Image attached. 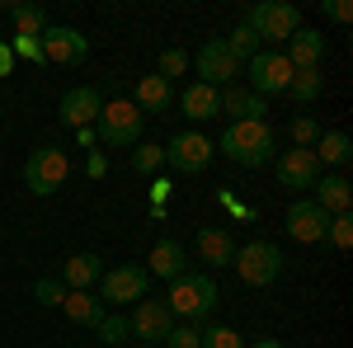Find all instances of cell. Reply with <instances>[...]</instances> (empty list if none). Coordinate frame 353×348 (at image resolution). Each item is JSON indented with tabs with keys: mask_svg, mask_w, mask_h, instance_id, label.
<instances>
[{
	"mask_svg": "<svg viewBox=\"0 0 353 348\" xmlns=\"http://www.w3.org/2000/svg\"><path fill=\"white\" fill-rule=\"evenodd\" d=\"M198 264H208V273H217L236 259V240H231V231L226 226H198Z\"/></svg>",
	"mask_w": 353,
	"mask_h": 348,
	"instance_id": "e0dca14e",
	"label": "cell"
},
{
	"mask_svg": "<svg viewBox=\"0 0 353 348\" xmlns=\"http://www.w3.org/2000/svg\"><path fill=\"white\" fill-rule=\"evenodd\" d=\"M99 108H104V99H99L94 85H71V90L61 94V104H57V118L76 132V127H94Z\"/></svg>",
	"mask_w": 353,
	"mask_h": 348,
	"instance_id": "4fadbf2b",
	"label": "cell"
},
{
	"mask_svg": "<svg viewBox=\"0 0 353 348\" xmlns=\"http://www.w3.org/2000/svg\"><path fill=\"white\" fill-rule=\"evenodd\" d=\"M226 52L236 57V61H250V57L259 52V38H254V33H250L245 24H236L231 33H226Z\"/></svg>",
	"mask_w": 353,
	"mask_h": 348,
	"instance_id": "f546056e",
	"label": "cell"
},
{
	"mask_svg": "<svg viewBox=\"0 0 353 348\" xmlns=\"http://www.w3.org/2000/svg\"><path fill=\"white\" fill-rule=\"evenodd\" d=\"M288 85H292V66H288L283 52H264L259 48L250 57V94L269 99V94H288Z\"/></svg>",
	"mask_w": 353,
	"mask_h": 348,
	"instance_id": "30bf717a",
	"label": "cell"
},
{
	"mask_svg": "<svg viewBox=\"0 0 353 348\" xmlns=\"http://www.w3.org/2000/svg\"><path fill=\"white\" fill-rule=\"evenodd\" d=\"M132 348H151V344H132Z\"/></svg>",
	"mask_w": 353,
	"mask_h": 348,
	"instance_id": "ee69618b",
	"label": "cell"
},
{
	"mask_svg": "<svg viewBox=\"0 0 353 348\" xmlns=\"http://www.w3.org/2000/svg\"><path fill=\"white\" fill-rule=\"evenodd\" d=\"M170 179H161V174H156V179H151V207H165V198H170Z\"/></svg>",
	"mask_w": 353,
	"mask_h": 348,
	"instance_id": "ab89813d",
	"label": "cell"
},
{
	"mask_svg": "<svg viewBox=\"0 0 353 348\" xmlns=\"http://www.w3.org/2000/svg\"><path fill=\"white\" fill-rule=\"evenodd\" d=\"M179 108H184V118L189 123H208V118H221V90H212V85L193 81L184 94H179Z\"/></svg>",
	"mask_w": 353,
	"mask_h": 348,
	"instance_id": "7402d4cb",
	"label": "cell"
},
{
	"mask_svg": "<svg viewBox=\"0 0 353 348\" xmlns=\"http://www.w3.org/2000/svg\"><path fill=\"white\" fill-rule=\"evenodd\" d=\"M311 156H316V165H334V170H344V165L353 161L349 132H321V136H316V146H311Z\"/></svg>",
	"mask_w": 353,
	"mask_h": 348,
	"instance_id": "d4e9b609",
	"label": "cell"
},
{
	"mask_svg": "<svg viewBox=\"0 0 353 348\" xmlns=\"http://www.w3.org/2000/svg\"><path fill=\"white\" fill-rule=\"evenodd\" d=\"M217 278L212 273H179L174 283H170V296H165V306H170V316H179V320H208L212 311H217Z\"/></svg>",
	"mask_w": 353,
	"mask_h": 348,
	"instance_id": "7a4b0ae2",
	"label": "cell"
},
{
	"mask_svg": "<svg viewBox=\"0 0 353 348\" xmlns=\"http://www.w3.org/2000/svg\"><path fill=\"white\" fill-rule=\"evenodd\" d=\"M161 151H165V165H174V174H203L212 165V156H217L212 136H203V132H174Z\"/></svg>",
	"mask_w": 353,
	"mask_h": 348,
	"instance_id": "ba28073f",
	"label": "cell"
},
{
	"mask_svg": "<svg viewBox=\"0 0 353 348\" xmlns=\"http://www.w3.org/2000/svg\"><path fill=\"white\" fill-rule=\"evenodd\" d=\"M184 71H189V52L165 48V52H161V66H156V76H161V81H174V76H184Z\"/></svg>",
	"mask_w": 353,
	"mask_h": 348,
	"instance_id": "1f68e13d",
	"label": "cell"
},
{
	"mask_svg": "<svg viewBox=\"0 0 353 348\" xmlns=\"http://www.w3.org/2000/svg\"><path fill=\"white\" fill-rule=\"evenodd\" d=\"M61 311H66V320H71V325H85V329H99V320L109 316L104 301H99L94 292H66V296H61Z\"/></svg>",
	"mask_w": 353,
	"mask_h": 348,
	"instance_id": "cb8c5ba5",
	"label": "cell"
},
{
	"mask_svg": "<svg viewBox=\"0 0 353 348\" xmlns=\"http://www.w3.org/2000/svg\"><path fill=\"white\" fill-rule=\"evenodd\" d=\"M76 141H81V146H94L99 136H94V127H76Z\"/></svg>",
	"mask_w": 353,
	"mask_h": 348,
	"instance_id": "b9f144b4",
	"label": "cell"
},
{
	"mask_svg": "<svg viewBox=\"0 0 353 348\" xmlns=\"http://www.w3.org/2000/svg\"><path fill=\"white\" fill-rule=\"evenodd\" d=\"M146 273L151 278H165V283H174L179 273H189V254H184V245L179 240H156L151 245V259H146Z\"/></svg>",
	"mask_w": 353,
	"mask_h": 348,
	"instance_id": "ffe728a7",
	"label": "cell"
},
{
	"mask_svg": "<svg viewBox=\"0 0 353 348\" xmlns=\"http://www.w3.org/2000/svg\"><path fill=\"white\" fill-rule=\"evenodd\" d=\"M325 240L334 245V249H349V245H353V216H349V212L330 216V226H325Z\"/></svg>",
	"mask_w": 353,
	"mask_h": 348,
	"instance_id": "4dcf8cb0",
	"label": "cell"
},
{
	"mask_svg": "<svg viewBox=\"0 0 353 348\" xmlns=\"http://www.w3.org/2000/svg\"><path fill=\"white\" fill-rule=\"evenodd\" d=\"M316 136H321V123L301 113L297 123H292V146H301V151H311V146H316Z\"/></svg>",
	"mask_w": 353,
	"mask_h": 348,
	"instance_id": "e575fe53",
	"label": "cell"
},
{
	"mask_svg": "<svg viewBox=\"0 0 353 348\" xmlns=\"http://www.w3.org/2000/svg\"><path fill=\"white\" fill-rule=\"evenodd\" d=\"M38 43H43V61H57V66H81L90 57V38L71 24H48Z\"/></svg>",
	"mask_w": 353,
	"mask_h": 348,
	"instance_id": "7c38bea8",
	"label": "cell"
},
{
	"mask_svg": "<svg viewBox=\"0 0 353 348\" xmlns=\"http://www.w3.org/2000/svg\"><path fill=\"white\" fill-rule=\"evenodd\" d=\"M85 174H90V179H104V174H109V156H104V151H90V161H85Z\"/></svg>",
	"mask_w": 353,
	"mask_h": 348,
	"instance_id": "f35d334b",
	"label": "cell"
},
{
	"mask_svg": "<svg viewBox=\"0 0 353 348\" xmlns=\"http://www.w3.org/2000/svg\"><path fill=\"white\" fill-rule=\"evenodd\" d=\"M259 43H288L292 33L301 28V10L297 5H288V0H259V5H250L241 19Z\"/></svg>",
	"mask_w": 353,
	"mask_h": 348,
	"instance_id": "3957f363",
	"label": "cell"
},
{
	"mask_svg": "<svg viewBox=\"0 0 353 348\" xmlns=\"http://www.w3.org/2000/svg\"><path fill=\"white\" fill-rule=\"evenodd\" d=\"M161 165H165V151L156 146V141H137V151H132L137 174H161Z\"/></svg>",
	"mask_w": 353,
	"mask_h": 348,
	"instance_id": "f1b7e54d",
	"label": "cell"
},
{
	"mask_svg": "<svg viewBox=\"0 0 353 348\" xmlns=\"http://www.w3.org/2000/svg\"><path fill=\"white\" fill-rule=\"evenodd\" d=\"M245 348H288V344H283V339H250Z\"/></svg>",
	"mask_w": 353,
	"mask_h": 348,
	"instance_id": "7bdbcfd3",
	"label": "cell"
},
{
	"mask_svg": "<svg viewBox=\"0 0 353 348\" xmlns=\"http://www.w3.org/2000/svg\"><path fill=\"white\" fill-rule=\"evenodd\" d=\"M61 296H66L61 278H38V283H33V301H38V306H61Z\"/></svg>",
	"mask_w": 353,
	"mask_h": 348,
	"instance_id": "836d02e7",
	"label": "cell"
},
{
	"mask_svg": "<svg viewBox=\"0 0 353 348\" xmlns=\"http://www.w3.org/2000/svg\"><path fill=\"white\" fill-rule=\"evenodd\" d=\"M128 329L137 334V344L161 348L165 334L174 329V316H170V306H165V301H156V296H141V301L132 306V316H128Z\"/></svg>",
	"mask_w": 353,
	"mask_h": 348,
	"instance_id": "8fae6325",
	"label": "cell"
},
{
	"mask_svg": "<svg viewBox=\"0 0 353 348\" xmlns=\"http://www.w3.org/2000/svg\"><path fill=\"white\" fill-rule=\"evenodd\" d=\"M311 203L321 207L325 216H339V212H349L353 207V188L344 174H321L316 184H311Z\"/></svg>",
	"mask_w": 353,
	"mask_h": 348,
	"instance_id": "ac0fdd59",
	"label": "cell"
},
{
	"mask_svg": "<svg viewBox=\"0 0 353 348\" xmlns=\"http://www.w3.org/2000/svg\"><path fill=\"white\" fill-rule=\"evenodd\" d=\"M141 127H146V118L137 113L132 99H109V104L99 108V118H94V136L113 146V151H128L141 141Z\"/></svg>",
	"mask_w": 353,
	"mask_h": 348,
	"instance_id": "277c9868",
	"label": "cell"
},
{
	"mask_svg": "<svg viewBox=\"0 0 353 348\" xmlns=\"http://www.w3.org/2000/svg\"><path fill=\"white\" fill-rule=\"evenodd\" d=\"M273 174H278L283 188H311L316 179H321V165H316L311 151L292 146V151H278V156H273Z\"/></svg>",
	"mask_w": 353,
	"mask_h": 348,
	"instance_id": "5bb4252c",
	"label": "cell"
},
{
	"mask_svg": "<svg viewBox=\"0 0 353 348\" xmlns=\"http://www.w3.org/2000/svg\"><path fill=\"white\" fill-rule=\"evenodd\" d=\"M141 296H151V273L137 264H118V268H104L99 278V301L109 306H137Z\"/></svg>",
	"mask_w": 353,
	"mask_h": 348,
	"instance_id": "52a82bcc",
	"label": "cell"
},
{
	"mask_svg": "<svg viewBox=\"0 0 353 348\" xmlns=\"http://www.w3.org/2000/svg\"><path fill=\"white\" fill-rule=\"evenodd\" d=\"M217 151L245 170H264L278 156V132L269 123H226V132L217 136Z\"/></svg>",
	"mask_w": 353,
	"mask_h": 348,
	"instance_id": "6da1fadb",
	"label": "cell"
},
{
	"mask_svg": "<svg viewBox=\"0 0 353 348\" xmlns=\"http://www.w3.org/2000/svg\"><path fill=\"white\" fill-rule=\"evenodd\" d=\"M231 268L241 273L245 287H269V283H278V273H283V249L273 240H250V245L236 249Z\"/></svg>",
	"mask_w": 353,
	"mask_h": 348,
	"instance_id": "8992f818",
	"label": "cell"
},
{
	"mask_svg": "<svg viewBox=\"0 0 353 348\" xmlns=\"http://www.w3.org/2000/svg\"><path fill=\"white\" fill-rule=\"evenodd\" d=\"M14 71V52H10V43H0V76H10Z\"/></svg>",
	"mask_w": 353,
	"mask_h": 348,
	"instance_id": "60d3db41",
	"label": "cell"
},
{
	"mask_svg": "<svg viewBox=\"0 0 353 348\" xmlns=\"http://www.w3.org/2000/svg\"><path fill=\"white\" fill-rule=\"evenodd\" d=\"M321 10H325L334 24H349V19H353V5H349V0H321Z\"/></svg>",
	"mask_w": 353,
	"mask_h": 348,
	"instance_id": "74e56055",
	"label": "cell"
},
{
	"mask_svg": "<svg viewBox=\"0 0 353 348\" xmlns=\"http://www.w3.org/2000/svg\"><path fill=\"white\" fill-rule=\"evenodd\" d=\"M165 348H198V329H193V325H174V329L165 334Z\"/></svg>",
	"mask_w": 353,
	"mask_h": 348,
	"instance_id": "8d00e7d4",
	"label": "cell"
},
{
	"mask_svg": "<svg viewBox=\"0 0 353 348\" xmlns=\"http://www.w3.org/2000/svg\"><path fill=\"white\" fill-rule=\"evenodd\" d=\"M288 66L292 71H321V61H325V33H316V28L301 24L292 38H288Z\"/></svg>",
	"mask_w": 353,
	"mask_h": 348,
	"instance_id": "2e32d148",
	"label": "cell"
},
{
	"mask_svg": "<svg viewBox=\"0 0 353 348\" xmlns=\"http://www.w3.org/2000/svg\"><path fill=\"white\" fill-rule=\"evenodd\" d=\"M221 113H226L231 123H264L269 104H264L259 94H250L245 85H226V90H221Z\"/></svg>",
	"mask_w": 353,
	"mask_h": 348,
	"instance_id": "44dd1931",
	"label": "cell"
},
{
	"mask_svg": "<svg viewBox=\"0 0 353 348\" xmlns=\"http://www.w3.org/2000/svg\"><path fill=\"white\" fill-rule=\"evenodd\" d=\"M99 278H104V259H99V254H90V249L71 254V259L61 264V287H66V292H90Z\"/></svg>",
	"mask_w": 353,
	"mask_h": 348,
	"instance_id": "d6986e66",
	"label": "cell"
},
{
	"mask_svg": "<svg viewBox=\"0 0 353 348\" xmlns=\"http://www.w3.org/2000/svg\"><path fill=\"white\" fill-rule=\"evenodd\" d=\"M137 113L146 118V113H170L174 108V85L170 81H161V76H141L137 81Z\"/></svg>",
	"mask_w": 353,
	"mask_h": 348,
	"instance_id": "603a6c76",
	"label": "cell"
},
{
	"mask_svg": "<svg viewBox=\"0 0 353 348\" xmlns=\"http://www.w3.org/2000/svg\"><path fill=\"white\" fill-rule=\"evenodd\" d=\"M288 94H292L297 104H316V99L325 94V76H321V71H292Z\"/></svg>",
	"mask_w": 353,
	"mask_h": 348,
	"instance_id": "4316f807",
	"label": "cell"
},
{
	"mask_svg": "<svg viewBox=\"0 0 353 348\" xmlns=\"http://www.w3.org/2000/svg\"><path fill=\"white\" fill-rule=\"evenodd\" d=\"M198 348H245V339L231 325H208V329H198Z\"/></svg>",
	"mask_w": 353,
	"mask_h": 348,
	"instance_id": "83f0119b",
	"label": "cell"
},
{
	"mask_svg": "<svg viewBox=\"0 0 353 348\" xmlns=\"http://www.w3.org/2000/svg\"><path fill=\"white\" fill-rule=\"evenodd\" d=\"M94 334H99V344H123V339H128L132 329H128V316H104Z\"/></svg>",
	"mask_w": 353,
	"mask_h": 348,
	"instance_id": "d6a6232c",
	"label": "cell"
},
{
	"mask_svg": "<svg viewBox=\"0 0 353 348\" xmlns=\"http://www.w3.org/2000/svg\"><path fill=\"white\" fill-rule=\"evenodd\" d=\"M325 226L330 216L311 203V198H297V203H288V236L297 245H321L325 240Z\"/></svg>",
	"mask_w": 353,
	"mask_h": 348,
	"instance_id": "9a60e30c",
	"label": "cell"
},
{
	"mask_svg": "<svg viewBox=\"0 0 353 348\" xmlns=\"http://www.w3.org/2000/svg\"><path fill=\"white\" fill-rule=\"evenodd\" d=\"M66 179H71V161H66V151H61V146H38V151H28L24 184H28L33 198H52Z\"/></svg>",
	"mask_w": 353,
	"mask_h": 348,
	"instance_id": "5b68a950",
	"label": "cell"
},
{
	"mask_svg": "<svg viewBox=\"0 0 353 348\" xmlns=\"http://www.w3.org/2000/svg\"><path fill=\"white\" fill-rule=\"evenodd\" d=\"M10 19H14V28L28 33V38H43V28L52 24L43 5H10Z\"/></svg>",
	"mask_w": 353,
	"mask_h": 348,
	"instance_id": "484cf974",
	"label": "cell"
},
{
	"mask_svg": "<svg viewBox=\"0 0 353 348\" xmlns=\"http://www.w3.org/2000/svg\"><path fill=\"white\" fill-rule=\"evenodd\" d=\"M193 71H198L203 85L226 90V85H236V76H241V61L226 52V38H208V43L193 52Z\"/></svg>",
	"mask_w": 353,
	"mask_h": 348,
	"instance_id": "9c48e42d",
	"label": "cell"
},
{
	"mask_svg": "<svg viewBox=\"0 0 353 348\" xmlns=\"http://www.w3.org/2000/svg\"><path fill=\"white\" fill-rule=\"evenodd\" d=\"M10 52H14V61H19V57H24V61H43V43H38V38H28V33H14Z\"/></svg>",
	"mask_w": 353,
	"mask_h": 348,
	"instance_id": "d590c367",
	"label": "cell"
}]
</instances>
